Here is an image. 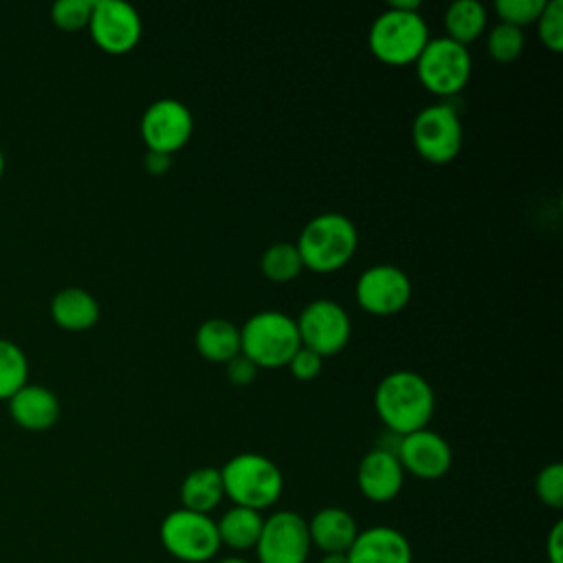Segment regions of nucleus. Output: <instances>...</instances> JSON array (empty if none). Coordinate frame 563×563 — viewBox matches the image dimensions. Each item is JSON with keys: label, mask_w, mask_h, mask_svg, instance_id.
<instances>
[{"label": "nucleus", "mask_w": 563, "mask_h": 563, "mask_svg": "<svg viewBox=\"0 0 563 563\" xmlns=\"http://www.w3.org/2000/svg\"><path fill=\"white\" fill-rule=\"evenodd\" d=\"M374 407L387 431L407 435L427 429L435 409V396L429 380L418 372L394 369L376 385Z\"/></svg>", "instance_id": "1"}, {"label": "nucleus", "mask_w": 563, "mask_h": 563, "mask_svg": "<svg viewBox=\"0 0 563 563\" xmlns=\"http://www.w3.org/2000/svg\"><path fill=\"white\" fill-rule=\"evenodd\" d=\"M358 233L354 222L336 211H325L306 222L299 233L297 251L303 268L314 273H332L343 268L356 253Z\"/></svg>", "instance_id": "2"}, {"label": "nucleus", "mask_w": 563, "mask_h": 563, "mask_svg": "<svg viewBox=\"0 0 563 563\" xmlns=\"http://www.w3.org/2000/svg\"><path fill=\"white\" fill-rule=\"evenodd\" d=\"M429 42V26L420 15V9H398L387 4L369 26L367 44L376 59L402 66L418 59Z\"/></svg>", "instance_id": "3"}, {"label": "nucleus", "mask_w": 563, "mask_h": 563, "mask_svg": "<svg viewBox=\"0 0 563 563\" xmlns=\"http://www.w3.org/2000/svg\"><path fill=\"white\" fill-rule=\"evenodd\" d=\"M220 475L224 497H229L233 506H244L260 512L273 506L284 490V477L279 466L262 453L233 455L220 468Z\"/></svg>", "instance_id": "4"}, {"label": "nucleus", "mask_w": 563, "mask_h": 563, "mask_svg": "<svg viewBox=\"0 0 563 563\" xmlns=\"http://www.w3.org/2000/svg\"><path fill=\"white\" fill-rule=\"evenodd\" d=\"M301 347L295 317L279 310H262L240 328V352L257 367H282Z\"/></svg>", "instance_id": "5"}, {"label": "nucleus", "mask_w": 563, "mask_h": 563, "mask_svg": "<svg viewBox=\"0 0 563 563\" xmlns=\"http://www.w3.org/2000/svg\"><path fill=\"white\" fill-rule=\"evenodd\" d=\"M163 548L183 563H207L220 550L218 528L209 515L176 508L165 515L158 528Z\"/></svg>", "instance_id": "6"}, {"label": "nucleus", "mask_w": 563, "mask_h": 563, "mask_svg": "<svg viewBox=\"0 0 563 563\" xmlns=\"http://www.w3.org/2000/svg\"><path fill=\"white\" fill-rule=\"evenodd\" d=\"M413 64L420 84L438 97L457 95L471 77L468 48L449 40L446 35L429 37Z\"/></svg>", "instance_id": "7"}, {"label": "nucleus", "mask_w": 563, "mask_h": 563, "mask_svg": "<svg viewBox=\"0 0 563 563\" xmlns=\"http://www.w3.org/2000/svg\"><path fill=\"white\" fill-rule=\"evenodd\" d=\"M462 121L451 103L422 108L411 125L416 152L435 165L451 163L462 150Z\"/></svg>", "instance_id": "8"}, {"label": "nucleus", "mask_w": 563, "mask_h": 563, "mask_svg": "<svg viewBox=\"0 0 563 563\" xmlns=\"http://www.w3.org/2000/svg\"><path fill=\"white\" fill-rule=\"evenodd\" d=\"M295 321L301 345L317 352L321 358L339 354L352 334L350 314L341 303L328 297H319L306 303Z\"/></svg>", "instance_id": "9"}, {"label": "nucleus", "mask_w": 563, "mask_h": 563, "mask_svg": "<svg viewBox=\"0 0 563 563\" xmlns=\"http://www.w3.org/2000/svg\"><path fill=\"white\" fill-rule=\"evenodd\" d=\"M310 548L308 521L295 510H277L264 519L253 550L260 563H306Z\"/></svg>", "instance_id": "10"}, {"label": "nucleus", "mask_w": 563, "mask_h": 563, "mask_svg": "<svg viewBox=\"0 0 563 563\" xmlns=\"http://www.w3.org/2000/svg\"><path fill=\"white\" fill-rule=\"evenodd\" d=\"M194 134L191 110L172 97L152 101L141 117V136L152 152L174 154L187 145Z\"/></svg>", "instance_id": "11"}, {"label": "nucleus", "mask_w": 563, "mask_h": 563, "mask_svg": "<svg viewBox=\"0 0 563 563\" xmlns=\"http://www.w3.org/2000/svg\"><path fill=\"white\" fill-rule=\"evenodd\" d=\"M88 29L97 46L112 55L132 51L143 33L139 11L123 0H95Z\"/></svg>", "instance_id": "12"}, {"label": "nucleus", "mask_w": 563, "mask_h": 563, "mask_svg": "<svg viewBox=\"0 0 563 563\" xmlns=\"http://www.w3.org/2000/svg\"><path fill=\"white\" fill-rule=\"evenodd\" d=\"M411 299L409 275L394 264H374L356 279V301L372 314H394Z\"/></svg>", "instance_id": "13"}, {"label": "nucleus", "mask_w": 563, "mask_h": 563, "mask_svg": "<svg viewBox=\"0 0 563 563\" xmlns=\"http://www.w3.org/2000/svg\"><path fill=\"white\" fill-rule=\"evenodd\" d=\"M396 455L402 464V471L420 479H440L446 475L453 462L449 442L431 429H418L402 435Z\"/></svg>", "instance_id": "14"}, {"label": "nucleus", "mask_w": 563, "mask_h": 563, "mask_svg": "<svg viewBox=\"0 0 563 563\" xmlns=\"http://www.w3.org/2000/svg\"><path fill=\"white\" fill-rule=\"evenodd\" d=\"M356 482L365 499L374 504H387L400 493L405 484V471L396 453L374 446L361 457Z\"/></svg>", "instance_id": "15"}, {"label": "nucleus", "mask_w": 563, "mask_h": 563, "mask_svg": "<svg viewBox=\"0 0 563 563\" xmlns=\"http://www.w3.org/2000/svg\"><path fill=\"white\" fill-rule=\"evenodd\" d=\"M347 563H411V545L407 537L391 526H372L358 530L350 545Z\"/></svg>", "instance_id": "16"}, {"label": "nucleus", "mask_w": 563, "mask_h": 563, "mask_svg": "<svg viewBox=\"0 0 563 563\" xmlns=\"http://www.w3.org/2000/svg\"><path fill=\"white\" fill-rule=\"evenodd\" d=\"M9 411L20 427L48 429L59 416V398L46 385L24 383L9 396Z\"/></svg>", "instance_id": "17"}, {"label": "nucleus", "mask_w": 563, "mask_h": 563, "mask_svg": "<svg viewBox=\"0 0 563 563\" xmlns=\"http://www.w3.org/2000/svg\"><path fill=\"white\" fill-rule=\"evenodd\" d=\"M356 534L358 528L354 517L339 506H325L317 510L308 521L310 545L319 548L323 554L347 552Z\"/></svg>", "instance_id": "18"}, {"label": "nucleus", "mask_w": 563, "mask_h": 563, "mask_svg": "<svg viewBox=\"0 0 563 563\" xmlns=\"http://www.w3.org/2000/svg\"><path fill=\"white\" fill-rule=\"evenodd\" d=\"M51 314L66 330H86L97 323L99 303L88 290L68 286L55 292L51 301Z\"/></svg>", "instance_id": "19"}, {"label": "nucleus", "mask_w": 563, "mask_h": 563, "mask_svg": "<svg viewBox=\"0 0 563 563\" xmlns=\"http://www.w3.org/2000/svg\"><path fill=\"white\" fill-rule=\"evenodd\" d=\"M194 341L200 356L211 363H227L240 354V328L222 317L202 321Z\"/></svg>", "instance_id": "20"}, {"label": "nucleus", "mask_w": 563, "mask_h": 563, "mask_svg": "<svg viewBox=\"0 0 563 563\" xmlns=\"http://www.w3.org/2000/svg\"><path fill=\"white\" fill-rule=\"evenodd\" d=\"M224 497L222 475L220 468L213 466H200L187 473V477L180 484V508L209 515Z\"/></svg>", "instance_id": "21"}, {"label": "nucleus", "mask_w": 563, "mask_h": 563, "mask_svg": "<svg viewBox=\"0 0 563 563\" xmlns=\"http://www.w3.org/2000/svg\"><path fill=\"white\" fill-rule=\"evenodd\" d=\"M262 523H264V517L260 510L244 508V506H231L216 521L220 545H227L231 550L255 548L260 532H262Z\"/></svg>", "instance_id": "22"}, {"label": "nucleus", "mask_w": 563, "mask_h": 563, "mask_svg": "<svg viewBox=\"0 0 563 563\" xmlns=\"http://www.w3.org/2000/svg\"><path fill=\"white\" fill-rule=\"evenodd\" d=\"M446 37L466 46L486 29V9L477 0H455L444 11Z\"/></svg>", "instance_id": "23"}, {"label": "nucleus", "mask_w": 563, "mask_h": 563, "mask_svg": "<svg viewBox=\"0 0 563 563\" xmlns=\"http://www.w3.org/2000/svg\"><path fill=\"white\" fill-rule=\"evenodd\" d=\"M260 268L271 282L286 284L301 273L303 262L292 242H275L262 253Z\"/></svg>", "instance_id": "24"}, {"label": "nucleus", "mask_w": 563, "mask_h": 563, "mask_svg": "<svg viewBox=\"0 0 563 563\" xmlns=\"http://www.w3.org/2000/svg\"><path fill=\"white\" fill-rule=\"evenodd\" d=\"M29 376L26 354L9 339L0 336V398L18 391Z\"/></svg>", "instance_id": "25"}, {"label": "nucleus", "mask_w": 563, "mask_h": 563, "mask_svg": "<svg viewBox=\"0 0 563 563\" xmlns=\"http://www.w3.org/2000/svg\"><path fill=\"white\" fill-rule=\"evenodd\" d=\"M523 44H526L523 31L519 26H512V24H506V22H497L486 35L488 55L495 62H501V64L515 62L521 55Z\"/></svg>", "instance_id": "26"}, {"label": "nucleus", "mask_w": 563, "mask_h": 563, "mask_svg": "<svg viewBox=\"0 0 563 563\" xmlns=\"http://www.w3.org/2000/svg\"><path fill=\"white\" fill-rule=\"evenodd\" d=\"M534 24L539 40L552 53H559L563 48V0H548Z\"/></svg>", "instance_id": "27"}, {"label": "nucleus", "mask_w": 563, "mask_h": 563, "mask_svg": "<svg viewBox=\"0 0 563 563\" xmlns=\"http://www.w3.org/2000/svg\"><path fill=\"white\" fill-rule=\"evenodd\" d=\"M534 490L543 506L561 510L563 508V466L559 462L543 466L534 479Z\"/></svg>", "instance_id": "28"}, {"label": "nucleus", "mask_w": 563, "mask_h": 563, "mask_svg": "<svg viewBox=\"0 0 563 563\" xmlns=\"http://www.w3.org/2000/svg\"><path fill=\"white\" fill-rule=\"evenodd\" d=\"M545 2L548 0H497L495 11L499 15V22L523 29L526 24L537 22Z\"/></svg>", "instance_id": "29"}, {"label": "nucleus", "mask_w": 563, "mask_h": 563, "mask_svg": "<svg viewBox=\"0 0 563 563\" xmlns=\"http://www.w3.org/2000/svg\"><path fill=\"white\" fill-rule=\"evenodd\" d=\"M95 0H57L51 7L53 22L66 31H77L88 26Z\"/></svg>", "instance_id": "30"}, {"label": "nucleus", "mask_w": 563, "mask_h": 563, "mask_svg": "<svg viewBox=\"0 0 563 563\" xmlns=\"http://www.w3.org/2000/svg\"><path fill=\"white\" fill-rule=\"evenodd\" d=\"M321 363H323V358L317 354V352H312V350H308V347H299L292 356H290V361L286 363L288 367H290V374L295 376V378H299V380H310V378H314L319 372H321Z\"/></svg>", "instance_id": "31"}, {"label": "nucleus", "mask_w": 563, "mask_h": 563, "mask_svg": "<svg viewBox=\"0 0 563 563\" xmlns=\"http://www.w3.org/2000/svg\"><path fill=\"white\" fill-rule=\"evenodd\" d=\"M257 365L246 358L242 352L238 356H233L231 361H227V378L238 385V387H244V385H251L257 376Z\"/></svg>", "instance_id": "32"}, {"label": "nucleus", "mask_w": 563, "mask_h": 563, "mask_svg": "<svg viewBox=\"0 0 563 563\" xmlns=\"http://www.w3.org/2000/svg\"><path fill=\"white\" fill-rule=\"evenodd\" d=\"M545 563H563V521H556L545 539Z\"/></svg>", "instance_id": "33"}, {"label": "nucleus", "mask_w": 563, "mask_h": 563, "mask_svg": "<svg viewBox=\"0 0 563 563\" xmlns=\"http://www.w3.org/2000/svg\"><path fill=\"white\" fill-rule=\"evenodd\" d=\"M143 165L145 169L152 174V176H163L169 167H172V156L169 154H163V152H152L147 150L145 158H143Z\"/></svg>", "instance_id": "34"}, {"label": "nucleus", "mask_w": 563, "mask_h": 563, "mask_svg": "<svg viewBox=\"0 0 563 563\" xmlns=\"http://www.w3.org/2000/svg\"><path fill=\"white\" fill-rule=\"evenodd\" d=\"M319 563H347V554L345 552H334V554H323V559Z\"/></svg>", "instance_id": "35"}, {"label": "nucleus", "mask_w": 563, "mask_h": 563, "mask_svg": "<svg viewBox=\"0 0 563 563\" xmlns=\"http://www.w3.org/2000/svg\"><path fill=\"white\" fill-rule=\"evenodd\" d=\"M218 563H249V561L242 556H227V559H220Z\"/></svg>", "instance_id": "36"}, {"label": "nucleus", "mask_w": 563, "mask_h": 563, "mask_svg": "<svg viewBox=\"0 0 563 563\" xmlns=\"http://www.w3.org/2000/svg\"><path fill=\"white\" fill-rule=\"evenodd\" d=\"M4 172V154H2V147H0V176Z\"/></svg>", "instance_id": "37"}]
</instances>
